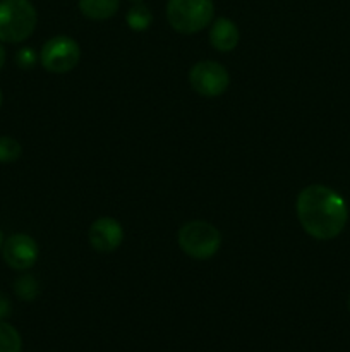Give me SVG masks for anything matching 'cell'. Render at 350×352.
I'll use <instances>...</instances> for the list:
<instances>
[{
    "label": "cell",
    "mask_w": 350,
    "mask_h": 352,
    "mask_svg": "<svg viewBox=\"0 0 350 352\" xmlns=\"http://www.w3.org/2000/svg\"><path fill=\"white\" fill-rule=\"evenodd\" d=\"M295 210L302 229L319 241H329L338 236L349 220V208L342 196L321 184L302 189Z\"/></svg>",
    "instance_id": "cell-1"
},
{
    "label": "cell",
    "mask_w": 350,
    "mask_h": 352,
    "mask_svg": "<svg viewBox=\"0 0 350 352\" xmlns=\"http://www.w3.org/2000/svg\"><path fill=\"white\" fill-rule=\"evenodd\" d=\"M36 9L30 0H0V41L21 43L36 28Z\"/></svg>",
    "instance_id": "cell-2"
},
{
    "label": "cell",
    "mask_w": 350,
    "mask_h": 352,
    "mask_svg": "<svg viewBox=\"0 0 350 352\" xmlns=\"http://www.w3.org/2000/svg\"><path fill=\"white\" fill-rule=\"evenodd\" d=\"M213 16V0H168L167 3V19L178 33H198L211 24Z\"/></svg>",
    "instance_id": "cell-3"
},
{
    "label": "cell",
    "mask_w": 350,
    "mask_h": 352,
    "mask_svg": "<svg viewBox=\"0 0 350 352\" xmlns=\"http://www.w3.org/2000/svg\"><path fill=\"white\" fill-rule=\"evenodd\" d=\"M178 246L194 260H209L222 246V236L211 223L192 220L178 230Z\"/></svg>",
    "instance_id": "cell-4"
},
{
    "label": "cell",
    "mask_w": 350,
    "mask_h": 352,
    "mask_svg": "<svg viewBox=\"0 0 350 352\" xmlns=\"http://www.w3.org/2000/svg\"><path fill=\"white\" fill-rule=\"evenodd\" d=\"M81 58V47L71 36H54L43 45L40 52L41 65L48 72L64 74L72 71Z\"/></svg>",
    "instance_id": "cell-5"
},
{
    "label": "cell",
    "mask_w": 350,
    "mask_h": 352,
    "mask_svg": "<svg viewBox=\"0 0 350 352\" xmlns=\"http://www.w3.org/2000/svg\"><path fill=\"white\" fill-rule=\"evenodd\" d=\"M189 82L196 93L213 98L226 91L230 85V76L220 62L201 60L192 65L189 72Z\"/></svg>",
    "instance_id": "cell-6"
},
{
    "label": "cell",
    "mask_w": 350,
    "mask_h": 352,
    "mask_svg": "<svg viewBox=\"0 0 350 352\" xmlns=\"http://www.w3.org/2000/svg\"><path fill=\"white\" fill-rule=\"evenodd\" d=\"M38 254L40 250L36 241L27 234H14L2 244L3 261L14 270H30L36 263Z\"/></svg>",
    "instance_id": "cell-7"
},
{
    "label": "cell",
    "mask_w": 350,
    "mask_h": 352,
    "mask_svg": "<svg viewBox=\"0 0 350 352\" xmlns=\"http://www.w3.org/2000/svg\"><path fill=\"white\" fill-rule=\"evenodd\" d=\"M89 244L100 253H112L122 244L124 229L112 217H100L89 227Z\"/></svg>",
    "instance_id": "cell-8"
},
{
    "label": "cell",
    "mask_w": 350,
    "mask_h": 352,
    "mask_svg": "<svg viewBox=\"0 0 350 352\" xmlns=\"http://www.w3.org/2000/svg\"><path fill=\"white\" fill-rule=\"evenodd\" d=\"M239 28L235 23L226 17H218L213 21L211 30H209V43L218 52H232L239 43Z\"/></svg>",
    "instance_id": "cell-9"
},
{
    "label": "cell",
    "mask_w": 350,
    "mask_h": 352,
    "mask_svg": "<svg viewBox=\"0 0 350 352\" xmlns=\"http://www.w3.org/2000/svg\"><path fill=\"white\" fill-rule=\"evenodd\" d=\"M120 0H79V10L91 21H105L115 16Z\"/></svg>",
    "instance_id": "cell-10"
},
{
    "label": "cell",
    "mask_w": 350,
    "mask_h": 352,
    "mask_svg": "<svg viewBox=\"0 0 350 352\" xmlns=\"http://www.w3.org/2000/svg\"><path fill=\"white\" fill-rule=\"evenodd\" d=\"M126 19H127V26H129L132 31H144L151 26L153 16H151V10L148 9L146 6L137 2L130 7Z\"/></svg>",
    "instance_id": "cell-11"
},
{
    "label": "cell",
    "mask_w": 350,
    "mask_h": 352,
    "mask_svg": "<svg viewBox=\"0 0 350 352\" xmlns=\"http://www.w3.org/2000/svg\"><path fill=\"white\" fill-rule=\"evenodd\" d=\"M21 349L23 340L19 332L12 325L0 320V352H21Z\"/></svg>",
    "instance_id": "cell-12"
},
{
    "label": "cell",
    "mask_w": 350,
    "mask_h": 352,
    "mask_svg": "<svg viewBox=\"0 0 350 352\" xmlns=\"http://www.w3.org/2000/svg\"><path fill=\"white\" fill-rule=\"evenodd\" d=\"M14 291H16L17 298H21L23 301H33L40 294L36 278L31 277V275H23V277L17 278L16 284H14Z\"/></svg>",
    "instance_id": "cell-13"
},
{
    "label": "cell",
    "mask_w": 350,
    "mask_h": 352,
    "mask_svg": "<svg viewBox=\"0 0 350 352\" xmlns=\"http://www.w3.org/2000/svg\"><path fill=\"white\" fill-rule=\"evenodd\" d=\"M23 153L19 141L9 136H0V164H12Z\"/></svg>",
    "instance_id": "cell-14"
},
{
    "label": "cell",
    "mask_w": 350,
    "mask_h": 352,
    "mask_svg": "<svg viewBox=\"0 0 350 352\" xmlns=\"http://www.w3.org/2000/svg\"><path fill=\"white\" fill-rule=\"evenodd\" d=\"M36 60H38L36 52H34L33 48H30V47L21 48V50L17 52V55H16L17 65H19V67H23V69H31L34 64H36Z\"/></svg>",
    "instance_id": "cell-15"
},
{
    "label": "cell",
    "mask_w": 350,
    "mask_h": 352,
    "mask_svg": "<svg viewBox=\"0 0 350 352\" xmlns=\"http://www.w3.org/2000/svg\"><path fill=\"white\" fill-rule=\"evenodd\" d=\"M12 311V306H10V301L7 299V296L0 294V320L7 318Z\"/></svg>",
    "instance_id": "cell-16"
},
{
    "label": "cell",
    "mask_w": 350,
    "mask_h": 352,
    "mask_svg": "<svg viewBox=\"0 0 350 352\" xmlns=\"http://www.w3.org/2000/svg\"><path fill=\"white\" fill-rule=\"evenodd\" d=\"M3 62H5V50H3L2 43H0V69H2Z\"/></svg>",
    "instance_id": "cell-17"
},
{
    "label": "cell",
    "mask_w": 350,
    "mask_h": 352,
    "mask_svg": "<svg viewBox=\"0 0 350 352\" xmlns=\"http://www.w3.org/2000/svg\"><path fill=\"white\" fill-rule=\"evenodd\" d=\"M2 244H3V237H2V232H0V250H2Z\"/></svg>",
    "instance_id": "cell-18"
},
{
    "label": "cell",
    "mask_w": 350,
    "mask_h": 352,
    "mask_svg": "<svg viewBox=\"0 0 350 352\" xmlns=\"http://www.w3.org/2000/svg\"><path fill=\"white\" fill-rule=\"evenodd\" d=\"M347 306H349V311H350V296H349V302H347Z\"/></svg>",
    "instance_id": "cell-19"
},
{
    "label": "cell",
    "mask_w": 350,
    "mask_h": 352,
    "mask_svg": "<svg viewBox=\"0 0 350 352\" xmlns=\"http://www.w3.org/2000/svg\"><path fill=\"white\" fill-rule=\"evenodd\" d=\"M0 105H2V91H0Z\"/></svg>",
    "instance_id": "cell-20"
},
{
    "label": "cell",
    "mask_w": 350,
    "mask_h": 352,
    "mask_svg": "<svg viewBox=\"0 0 350 352\" xmlns=\"http://www.w3.org/2000/svg\"><path fill=\"white\" fill-rule=\"evenodd\" d=\"M130 2H143V0H130Z\"/></svg>",
    "instance_id": "cell-21"
}]
</instances>
